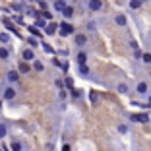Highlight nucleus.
Here are the masks:
<instances>
[{"label":"nucleus","mask_w":151,"mask_h":151,"mask_svg":"<svg viewBox=\"0 0 151 151\" xmlns=\"http://www.w3.org/2000/svg\"><path fill=\"white\" fill-rule=\"evenodd\" d=\"M0 151H2V149H0Z\"/></svg>","instance_id":"a19ab883"},{"label":"nucleus","mask_w":151,"mask_h":151,"mask_svg":"<svg viewBox=\"0 0 151 151\" xmlns=\"http://www.w3.org/2000/svg\"><path fill=\"white\" fill-rule=\"evenodd\" d=\"M27 47H31V49H37V47H39V41H37V37H29V39H27Z\"/></svg>","instance_id":"412c9836"},{"label":"nucleus","mask_w":151,"mask_h":151,"mask_svg":"<svg viewBox=\"0 0 151 151\" xmlns=\"http://www.w3.org/2000/svg\"><path fill=\"white\" fill-rule=\"evenodd\" d=\"M142 4H143L142 0H130V2H128V6L132 10H139V8H142Z\"/></svg>","instance_id":"aec40b11"},{"label":"nucleus","mask_w":151,"mask_h":151,"mask_svg":"<svg viewBox=\"0 0 151 151\" xmlns=\"http://www.w3.org/2000/svg\"><path fill=\"white\" fill-rule=\"evenodd\" d=\"M12 37H10L8 31H0V45H10Z\"/></svg>","instance_id":"dca6fc26"},{"label":"nucleus","mask_w":151,"mask_h":151,"mask_svg":"<svg viewBox=\"0 0 151 151\" xmlns=\"http://www.w3.org/2000/svg\"><path fill=\"white\" fill-rule=\"evenodd\" d=\"M35 49H31V47H23L22 49V60H25V62H31V60H35Z\"/></svg>","instance_id":"7ed1b4c3"},{"label":"nucleus","mask_w":151,"mask_h":151,"mask_svg":"<svg viewBox=\"0 0 151 151\" xmlns=\"http://www.w3.org/2000/svg\"><path fill=\"white\" fill-rule=\"evenodd\" d=\"M27 29H29V33H31L33 37H41V35H43V33H41V29H39V27H35V25H29Z\"/></svg>","instance_id":"5701e85b"},{"label":"nucleus","mask_w":151,"mask_h":151,"mask_svg":"<svg viewBox=\"0 0 151 151\" xmlns=\"http://www.w3.org/2000/svg\"><path fill=\"white\" fill-rule=\"evenodd\" d=\"M31 70H35V72H39V74H41V72L45 70V64L35 58V60H31Z\"/></svg>","instance_id":"2eb2a0df"},{"label":"nucleus","mask_w":151,"mask_h":151,"mask_svg":"<svg viewBox=\"0 0 151 151\" xmlns=\"http://www.w3.org/2000/svg\"><path fill=\"white\" fill-rule=\"evenodd\" d=\"M23 151H29V149H23Z\"/></svg>","instance_id":"ea45409f"},{"label":"nucleus","mask_w":151,"mask_h":151,"mask_svg":"<svg viewBox=\"0 0 151 151\" xmlns=\"http://www.w3.org/2000/svg\"><path fill=\"white\" fill-rule=\"evenodd\" d=\"M76 60H78V64H85L87 62V52H85V50H80V52L76 54Z\"/></svg>","instance_id":"f3484780"},{"label":"nucleus","mask_w":151,"mask_h":151,"mask_svg":"<svg viewBox=\"0 0 151 151\" xmlns=\"http://www.w3.org/2000/svg\"><path fill=\"white\" fill-rule=\"evenodd\" d=\"M134 58H136V60L142 58V50H139V49H134Z\"/></svg>","instance_id":"7c9ffc66"},{"label":"nucleus","mask_w":151,"mask_h":151,"mask_svg":"<svg viewBox=\"0 0 151 151\" xmlns=\"http://www.w3.org/2000/svg\"><path fill=\"white\" fill-rule=\"evenodd\" d=\"M43 31H45V35H56L58 23H56V22H47V25L43 27Z\"/></svg>","instance_id":"0eeeda50"},{"label":"nucleus","mask_w":151,"mask_h":151,"mask_svg":"<svg viewBox=\"0 0 151 151\" xmlns=\"http://www.w3.org/2000/svg\"><path fill=\"white\" fill-rule=\"evenodd\" d=\"M19 74H27V72H31V66H29V62H25V60H22L19 62Z\"/></svg>","instance_id":"a211bd4d"},{"label":"nucleus","mask_w":151,"mask_h":151,"mask_svg":"<svg viewBox=\"0 0 151 151\" xmlns=\"http://www.w3.org/2000/svg\"><path fill=\"white\" fill-rule=\"evenodd\" d=\"M64 87H74V80H72V78H66V80H64Z\"/></svg>","instance_id":"c85d7f7f"},{"label":"nucleus","mask_w":151,"mask_h":151,"mask_svg":"<svg viewBox=\"0 0 151 151\" xmlns=\"http://www.w3.org/2000/svg\"><path fill=\"white\" fill-rule=\"evenodd\" d=\"M60 14H62L64 19H72V16H74V8H72L70 4H66V6L62 8V12H60Z\"/></svg>","instance_id":"ddd939ff"},{"label":"nucleus","mask_w":151,"mask_h":151,"mask_svg":"<svg viewBox=\"0 0 151 151\" xmlns=\"http://www.w3.org/2000/svg\"><path fill=\"white\" fill-rule=\"evenodd\" d=\"M56 33L60 37H70V35H74V25L68 23V19H64V22L58 23V31Z\"/></svg>","instance_id":"f257e3e1"},{"label":"nucleus","mask_w":151,"mask_h":151,"mask_svg":"<svg viewBox=\"0 0 151 151\" xmlns=\"http://www.w3.org/2000/svg\"><path fill=\"white\" fill-rule=\"evenodd\" d=\"M43 19H47V22H50V19H52V14H50L49 10H43Z\"/></svg>","instance_id":"cd10ccee"},{"label":"nucleus","mask_w":151,"mask_h":151,"mask_svg":"<svg viewBox=\"0 0 151 151\" xmlns=\"http://www.w3.org/2000/svg\"><path fill=\"white\" fill-rule=\"evenodd\" d=\"M58 99H62V101L66 99V91H64V89H60V93H58Z\"/></svg>","instance_id":"f704fd0d"},{"label":"nucleus","mask_w":151,"mask_h":151,"mask_svg":"<svg viewBox=\"0 0 151 151\" xmlns=\"http://www.w3.org/2000/svg\"><path fill=\"white\" fill-rule=\"evenodd\" d=\"M139 60H143V64H151V52H142Z\"/></svg>","instance_id":"a878e982"},{"label":"nucleus","mask_w":151,"mask_h":151,"mask_svg":"<svg viewBox=\"0 0 151 151\" xmlns=\"http://www.w3.org/2000/svg\"><path fill=\"white\" fill-rule=\"evenodd\" d=\"M6 81L12 83V85H16L19 81V72L18 70H8V72H6Z\"/></svg>","instance_id":"39448f33"},{"label":"nucleus","mask_w":151,"mask_h":151,"mask_svg":"<svg viewBox=\"0 0 151 151\" xmlns=\"http://www.w3.org/2000/svg\"><path fill=\"white\" fill-rule=\"evenodd\" d=\"M41 47H43V50H45V52H49V54H54V49L50 47L49 43H41Z\"/></svg>","instance_id":"bb28decb"},{"label":"nucleus","mask_w":151,"mask_h":151,"mask_svg":"<svg viewBox=\"0 0 151 151\" xmlns=\"http://www.w3.org/2000/svg\"><path fill=\"white\" fill-rule=\"evenodd\" d=\"M10 151H23V145H22V142H18V139H14V142L10 143Z\"/></svg>","instance_id":"6ab92c4d"},{"label":"nucleus","mask_w":151,"mask_h":151,"mask_svg":"<svg viewBox=\"0 0 151 151\" xmlns=\"http://www.w3.org/2000/svg\"><path fill=\"white\" fill-rule=\"evenodd\" d=\"M60 151H72V145H70V143H64V145H62V149H60Z\"/></svg>","instance_id":"72a5a7b5"},{"label":"nucleus","mask_w":151,"mask_h":151,"mask_svg":"<svg viewBox=\"0 0 151 151\" xmlns=\"http://www.w3.org/2000/svg\"><path fill=\"white\" fill-rule=\"evenodd\" d=\"M33 25H35V27H39V29H43V27L47 25V19H43V18H37Z\"/></svg>","instance_id":"393cba45"},{"label":"nucleus","mask_w":151,"mask_h":151,"mask_svg":"<svg viewBox=\"0 0 151 151\" xmlns=\"http://www.w3.org/2000/svg\"><path fill=\"white\" fill-rule=\"evenodd\" d=\"M10 56H12V54H10L8 45H0V60H2V62H8Z\"/></svg>","instance_id":"1a4fd4ad"},{"label":"nucleus","mask_w":151,"mask_h":151,"mask_svg":"<svg viewBox=\"0 0 151 151\" xmlns=\"http://www.w3.org/2000/svg\"><path fill=\"white\" fill-rule=\"evenodd\" d=\"M116 130H118L120 134H128V126H126V124H118V128H116Z\"/></svg>","instance_id":"c756f323"},{"label":"nucleus","mask_w":151,"mask_h":151,"mask_svg":"<svg viewBox=\"0 0 151 151\" xmlns=\"http://www.w3.org/2000/svg\"><path fill=\"white\" fill-rule=\"evenodd\" d=\"M74 43L78 45V47H85V43H87V35H85V33H78V35L74 37Z\"/></svg>","instance_id":"f8f14e48"},{"label":"nucleus","mask_w":151,"mask_h":151,"mask_svg":"<svg viewBox=\"0 0 151 151\" xmlns=\"http://www.w3.org/2000/svg\"><path fill=\"white\" fill-rule=\"evenodd\" d=\"M149 52H151V43H149Z\"/></svg>","instance_id":"4c0bfd02"},{"label":"nucleus","mask_w":151,"mask_h":151,"mask_svg":"<svg viewBox=\"0 0 151 151\" xmlns=\"http://www.w3.org/2000/svg\"><path fill=\"white\" fill-rule=\"evenodd\" d=\"M2 107H4V101H2V97H0V111H2Z\"/></svg>","instance_id":"e433bc0d"},{"label":"nucleus","mask_w":151,"mask_h":151,"mask_svg":"<svg viewBox=\"0 0 151 151\" xmlns=\"http://www.w3.org/2000/svg\"><path fill=\"white\" fill-rule=\"evenodd\" d=\"M78 74H80L81 78H89V76H91V72H89V66H87V62H85V64H78Z\"/></svg>","instance_id":"9b49d317"},{"label":"nucleus","mask_w":151,"mask_h":151,"mask_svg":"<svg viewBox=\"0 0 151 151\" xmlns=\"http://www.w3.org/2000/svg\"><path fill=\"white\" fill-rule=\"evenodd\" d=\"M54 85H56L58 89H62V87H64V81H62V80H56V81H54Z\"/></svg>","instance_id":"473e14b6"},{"label":"nucleus","mask_w":151,"mask_h":151,"mask_svg":"<svg viewBox=\"0 0 151 151\" xmlns=\"http://www.w3.org/2000/svg\"><path fill=\"white\" fill-rule=\"evenodd\" d=\"M136 93L138 95H147L149 93V83H147V81H139V83L136 85Z\"/></svg>","instance_id":"9d476101"},{"label":"nucleus","mask_w":151,"mask_h":151,"mask_svg":"<svg viewBox=\"0 0 151 151\" xmlns=\"http://www.w3.org/2000/svg\"><path fill=\"white\" fill-rule=\"evenodd\" d=\"M142 2H149V0H142Z\"/></svg>","instance_id":"58836bf2"},{"label":"nucleus","mask_w":151,"mask_h":151,"mask_svg":"<svg viewBox=\"0 0 151 151\" xmlns=\"http://www.w3.org/2000/svg\"><path fill=\"white\" fill-rule=\"evenodd\" d=\"M16 87H14L12 83H8L4 89H2V101H14L16 99Z\"/></svg>","instance_id":"f03ea898"},{"label":"nucleus","mask_w":151,"mask_h":151,"mask_svg":"<svg viewBox=\"0 0 151 151\" xmlns=\"http://www.w3.org/2000/svg\"><path fill=\"white\" fill-rule=\"evenodd\" d=\"M147 107L151 109V93H149V97H147Z\"/></svg>","instance_id":"c9c22d12"},{"label":"nucleus","mask_w":151,"mask_h":151,"mask_svg":"<svg viewBox=\"0 0 151 151\" xmlns=\"http://www.w3.org/2000/svg\"><path fill=\"white\" fill-rule=\"evenodd\" d=\"M130 120H132V122H138V124H147L149 114H145V112H136V114H130Z\"/></svg>","instance_id":"20e7f679"},{"label":"nucleus","mask_w":151,"mask_h":151,"mask_svg":"<svg viewBox=\"0 0 151 151\" xmlns=\"http://www.w3.org/2000/svg\"><path fill=\"white\" fill-rule=\"evenodd\" d=\"M116 91H118L120 95H126L130 89H128V85H126V83H118V85H116Z\"/></svg>","instance_id":"4be33fe9"},{"label":"nucleus","mask_w":151,"mask_h":151,"mask_svg":"<svg viewBox=\"0 0 151 151\" xmlns=\"http://www.w3.org/2000/svg\"><path fill=\"white\" fill-rule=\"evenodd\" d=\"M66 4H68L66 0H54V2H52V10H54V12H58V14H60V12H62V8H64Z\"/></svg>","instance_id":"4468645a"},{"label":"nucleus","mask_w":151,"mask_h":151,"mask_svg":"<svg viewBox=\"0 0 151 151\" xmlns=\"http://www.w3.org/2000/svg\"><path fill=\"white\" fill-rule=\"evenodd\" d=\"M114 23L118 27H126V25H128V18H126L122 12H116L114 14Z\"/></svg>","instance_id":"6e6552de"},{"label":"nucleus","mask_w":151,"mask_h":151,"mask_svg":"<svg viewBox=\"0 0 151 151\" xmlns=\"http://www.w3.org/2000/svg\"><path fill=\"white\" fill-rule=\"evenodd\" d=\"M14 22L18 23V25H23V19L19 18V16H14Z\"/></svg>","instance_id":"2f4dec72"},{"label":"nucleus","mask_w":151,"mask_h":151,"mask_svg":"<svg viewBox=\"0 0 151 151\" xmlns=\"http://www.w3.org/2000/svg\"><path fill=\"white\" fill-rule=\"evenodd\" d=\"M87 10L89 12H101L103 10V0H87Z\"/></svg>","instance_id":"423d86ee"},{"label":"nucleus","mask_w":151,"mask_h":151,"mask_svg":"<svg viewBox=\"0 0 151 151\" xmlns=\"http://www.w3.org/2000/svg\"><path fill=\"white\" fill-rule=\"evenodd\" d=\"M8 136V126L6 124H0V139H4Z\"/></svg>","instance_id":"b1692460"}]
</instances>
